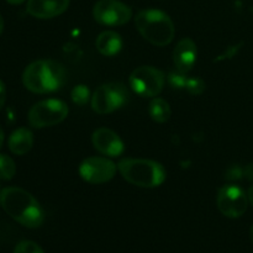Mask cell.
I'll return each instance as SVG.
<instances>
[{"instance_id":"6","label":"cell","mask_w":253,"mask_h":253,"mask_svg":"<svg viewBox=\"0 0 253 253\" xmlns=\"http://www.w3.org/2000/svg\"><path fill=\"white\" fill-rule=\"evenodd\" d=\"M128 91L121 83H108L99 86L91 95V109L96 114H110L125 105Z\"/></svg>"},{"instance_id":"2","label":"cell","mask_w":253,"mask_h":253,"mask_svg":"<svg viewBox=\"0 0 253 253\" xmlns=\"http://www.w3.org/2000/svg\"><path fill=\"white\" fill-rule=\"evenodd\" d=\"M66 69L52 59H40L26 67L22 74V83L30 91L47 94L62 88L66 82Z\"/></svg>"},{"instance_id":"23","label":"cell","mask_w":253,"mask_h":253,"mask_svg":"<svg viewBox=\"0 0 253 253\" xmlns=\"http://www.w3.org/2000/svg\"><path fill=\"white\" fill-rule=\"evenodd\" d=\"M244 177L250 182H253V163H250L244 168Z\"/></svg>"},{"instance_id":"7","label":"cell","mask_w":253,"mask_h":253,"mask_svg":"<svg viewBox=\"0 0 253 253\" xmlns=\"http://www.w3.org/2000/svg\"><path fill=\"white\" fill-rule=\"evenodd\" d=\"M130 86L142 98H153L163 90L166 76L152 66H141L131 73Z\"/></svg>"},{"instance_id":"17","label":"cell","mask_w":253,"mask_h":253,"mask_svg":"<svg viewBox=\"0 0 253 253\" xmlns=\"http://www.w3.org/2000/svg\"><path fill=\"white\" fill-rule=\"evenodd\" d=\"M16 173L14 160L7 155H0V179L10 180Z\"/></svg>"},{"instance_id":"28","label":"cell","mask_w":253,"mask_h":253,"mask_svg":"<svg viewBox=\"0 0 253 253\" xmlns=\"http://www.w3.org/2000/svg\"><path fill=\"white\" fill-rule=\"evenodd\" d=\"M2 30H4V20H2L1 15H0V35H1Z\"/></svg>"},{"instance_id":"5","label":"cell","mask_w":253,"mask_h":253,"mask_svg":"<svg viewBox=\"0 0 253 253\" xmlns=\"http://www.w3.org/2000/svg\"><path fill=\"white\" fill-rule=\"evenodd\" d=\"M68 106L58 99H47L35 104L29 111V123L35 128H43L62 123L68 116Z\"/></svg>"},{"instance_id":"4","label":"cell","mask_w":253,"mask_h":253,"mask_svg":"<svg viewBox=\"0 0 253 253\" xmlns=\"http://www.w3.org/2000/svg\"><path fill=\"white\" fill-rule=\"evenodd\" d=\"M123 178L141 188H156L166 180V169L161 163L141 158H125L118 165Z\"/></svg>"},{"instance_id":"11","label":"cell","mask_w":253,"mask_h":253,"mask_svg":"<svg viewBox=\"0 0 253 253\" xmlns=\"http://www.w3.org/2000/svg\"><path fill=\"white\" fill-rule=\"evenodd\" d=\"M91 142L95 150L108 157H119L125 151V145L120 136L108 127H100L94 131Z\"/></svg>"},{"instance_id":"14","label":"cell","mask_w":253,"mask_h":253,"mask_svg":"<svg viewBox=\"0 0 253 253\" xmlns=\"http://www.w3.org/2000/svg\"><path fill=\"white\" fill-rule=\"evenodd\" d=\"M95 46L103 56L113 57L123 48V39L115 31H104L96 39Z\"/></svg>"},{"instance_id":"10","label":"cell","mask_w":253,"mask_h":253,"mask_svg":"<svg viewBox=\"0 0 253 253\" xmlns=\"http://www.w3.org/2000/svg\"><path fill=\"white\" fill-rule=\"evenodd\" d=\"M118 166L105 157H89L79 166V174L90 184H101L114 178Z\"/></svg>"},{"instance_id":"26","label":"cell","mask_w":253,"mask_h":253,"mask_svg":"<svg viewBox=\"0 0 253 253\" xmlns=\"http://www.w3.org/2000/svg\"><path fill=\"white\" fill-rule=\"evenodd\" d=\"M6 1L9 2V4H12V5H20V4H22L25 0H6Z\"/></svg>"},{"instance_id":"3","label":"cell","mask_w":253,"mask_h":253,"mask_svg":"<svg viewBox=\"0 0 253 253\" xmlns=\"http://www.w3.org/2000/svg\"><path fill=\"white\" fill-rule=\"evenodd\" d=\"M135 25L143 39L155 46H167L174 39V24L170 17L161 10H141L136 15Z\"/></svg>"},{"instance_id":"12","label":"cell","mask_w":253,"mask_h":253,"mask_svg":"<svg viewBox=\"0 0 253 253\" xmlns=\"http://www.w3.org/2000/svg\"><path fill=\"white\" fill-rule=\"evenodd\" d=\"M69 6V0H29L26 10L36 19H52L63 14Z\"/></svg>"},{"instance_id":"16","label":"cell","mask_w":253,"mask_h":253,"mask_svg":"<svg viewBox=\"0 0 253 253\" xmlns=\"http://www.w3.org/2000/svg\"><path fill=\"white\" fill-rule=\"evenodd\" d=\"M148 114L151 119L158 124H163L169 120L170 108L169 104L162 98H155L148 105Z\"/></svg>"},{"instance_id":"15","label":"cell","mask_w":253,"mask_h":253,"mask_svg":"<svg viewBox=\"0 0 253 253\" xmlns=\"http://www.w3.org/2000/svg\"><path fill=\"white\" fill-rule=\"evenodd\" d=\"M34 146V135L29 128H17L9 138V148L14 155H26Z\"/></svg>"},{"instance_id":"18","label":"cell","mask_w":253,"mask_h":253,"mask_svg":"<svg viewBox=\"0 0 253 253\" xmlns=\"http://www.w3.org/2000/svg\"><path fill=\"white\" fill-rule=\"evenodd\" d=\"M71 98L73 103L78 106H84L88 104L89 99H90V90L84 84H79L73 88L71 93Z\"/></svg>"},{"instance_id":"27","label":"cell","mask_w":253,"mask_h":253,"mask_svg":"<svg viewBox=\"0 0 253 253\" xmlns=\"http://www.w3.org/2000/svg\"><path fill=\"white\" fill-rule=\"evenodd\" d=\"M2 141H4V131H2L1 126H0V147L2 145Z\"/></svg>"},{"instance_id":"13","label":"cell","mask_w":253,"mask_h":253,"mask_svg":"<svg viewBox=\"0 0 253 253\" xmlns=\"http://www.w3.org/2000/svg\"><path fill=\"white\" fill-rule=\"evenodd\" d=\"M197 46L192 39H183L175 46L173 51V62L177 71L187 74L194 67L197 62Z\"/></svg>"},{"instance_id":"24","label":"cell","mask_w":253,"mask_h":253,"mask_svg":"<svg viewBox=\"0 0 253 253\" xmlns=\"http://www.w3.org/2000/svg\"><path fill=\"white\" fill-rule=\"evenodd\" d=\"M5 100H6V89H5V84L0 81V110L4 106Z\"/></svg>"},{"instance_id":"30","label":"cell","mask_w":253,"mask_h":253,"mask_svg":"<svg viewBox=\"0 0 253 253\" xmlns=\"http://www.w3.org/2000/svg\"><path fill=\"white\" fill-rule=\"evenodd\" d=\"M0 193H1V190H0Z\"/></svg>"},{"instance_id":"9","label":"cell","mask_w":253,"mask_h":253,"mask_svg":"<svg viewBox=\"0 0 253 253\" xmlns=\"http://www.w3.org/2000/svg\"><path fill=\"white\" fill-rule=\"evenodd\" d=\"M93 16L105 26H120L130 21L132 11L119 0H100L94 5Z\"/></svg>"},{"instance_id":"1","label":"cell","mask_w":253,"mask_h":253,"mask_svg":"<svg viewBox=\"0 0 253 253\" xmlns=\"http://www.w3.org/2000/svg\"><path fill=\"white\" fill-rule=\"evenodd\" d=\"M0 205L10 217L29 229H36L42 225L44 212L40 203L21 188H5L0 193Z\"/></svg>"},{"instance_id":"19","label":"cell","mask_w":253,"mask_h":253,"mask_svg":"<svg viewBox=\"0 0 253 253\" xmlns=\"http://www.w3.org/2000/svg\"><path fill=\"white\" fill-rule=\"evenodd\" d=\"M185 90H188L193 95H200L205 90L204 81L198 78V77H188L187 84H185Z\"/></svg>"},{"instance_id":"21","label":"cell","mask_w":253,"mask_h":253,"mask_svg":"<svg viewBox=\"0 0 253 253\" xmlns=\"http://www.w3.org/2000/svg\"><path fill=\"white\" fill-rule=\"evenodd\" d=\"M14 253H44L43 250L34 241H21L16 245Z\"/></svg>"},{"instance_id":"25","label":"cell","mask_w":253,"mask_h":253,"mask_svg":"<svg viewBox=\"0 0 253 253\" xmlns=\"http://www.w3.org/2000/svg\"><path fill=\"white\" fill-rule=\"evenodd\" d=\"M247 198H249V202L251 203V205L253 207V184L247 190Z\"/></svg>"},{"instance_id":"8","label":"cell","mask_w":253,"mask_h":253,"mask_svg":"<svg viewBox=\"0 0 253 253\" xmlns=\"http://www.w3.org/2000/svg\"><path fill=\"white\" fill-rule=\"evenodd\" d=\"M216 204L220 212L226 217L237 219L246 212L249 198L239 185L227 184L220 188L216 197Z\"/></svg>"},{"instance_id":"29","label":"cell","mask_w":253,"mask_h":253,"mask_svg":"<svg viewBox=\"0 0 253 253\" xmlns=\"http://www.w3.org/2000/svg\"><path fill=\"white\" fill-rule=\"evenodd\" d=\"M250 239H251V241L253 242V225L251 229H250Z\"/></svg>"},{"instance_id":"20","label":"cell","mask_w":253,"mask_h":253,"mask_svg":"<svg viewBox=\"0 0 253 253\" xmlns=\"http://www.w3.org/2000/svg\"><path fill=\"white\" fill-rule=\"evenodd\" d=\"M167 81L170 84V86H173L174 89H185L188 77L185 76V73H182L179 71L170 72L167 76Z\"/></svg>"},{"instance_id":"22","label":"cell","mask_w":253,"mask_h":253,"mask_svg":"<svg viewBox=\"0 0 253 253\" xmlns=\"http://www.w3.org/2000/svg\"><path fill=\"white\" fill-rule=\"evenodd\" d=\"M242 177H244V168H241L237 165H234L227 168L226 174H225V178L229 180H239Z\"/></svg>"}]
</instances>
